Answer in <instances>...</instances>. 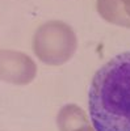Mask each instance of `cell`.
<instances>
[{"label":"cell","instance_id":"cell-1","mask_svg":"<svg viewBox=\"0 0 130 131\" xmlns=\"http://www.w3.org/2000/svg\"><path fill=\"white\" fill-rule=\"evenodd\" d=\"M88 114L97 131H130V51L117 54L95 72Z\"/></svg>","mask_w":130,"mask_h":131},{"label":"cell","instance_id":"cell-2","mask_svg":"<svg viewBox=\"0 0 130 131\" xmlns=\"http://www.w3.org/2000/svg\"><path fill=\"white\" fill-rule=\"evenodd\" d=\"M79 47V38L71 25L64 21L51 20L41 24L32 38V50L36 58L50 67L70 62Z\"/></svg>","mask_w":130,"mask_h":131},{"label":"cell","instance_id":"cell-3","mask_svg":"<svg viewBox=\"0 0 130 131\" xmlns=\"http://www.w3.org/2000/svg\"><path fill=\"white\" fill-rule=\"evenodd\" d=\"M38 73L36 60L26 52L0 49V81L24 86L30 84Z\"/></svg>","mask_w":130,"mask_h":131},{"label":"cell","instance_id":"cell-4","mask_svg":"<svg viewBox=\"0 0 130 131\" xmlns=\"http://www.w3.org/2000/svg\"><path fill=\"white\" fill-rule=\"evenodd\" d=\"M58 131H74L92 123L89 114L76 104H66L59 109L55 118Z\"/></svg>","mask_w":130,"mask_h":131},{"label":"cell","instance_id":"cell-5","mask_svg":"<svg viewBox=\"0 0 130 131\" xmlns=\"http://www.w3.org/2000/svg\"><path fill=\"white\" fill-rule=\"evenodd\" d=\"M96 10L105 23L130 30V16L126 15L120 0H96Z\"/></svg>","mask_w":130,"mask_h":131},{"label":"cell","instance_id":"cell-6","mask_svg":"<svg viewBox=\"0 0 130 131\" xmlns=\"http://www.w3.org/2000/svg\"><path fill=\"white\" fill-rule=\"evenodd\" d=\"M120 3H121L124 10L126 12V15L130 16V0H120Z\"/></svg>","mask_w":130,"mask_h":131},{"label":"cell","instance_id":"cell-7","mask_svg":"<svg viewBox=\"0 0 130 131\" xmlns=\"http://www.w3.org/2000/svg\"><path fill=\"white\" fill-rule=\"evenodd\" d=\"M74 131H97V130H96V127H95L92 123H89V125L82 126V127H79V128H76V130H74Z\"/></svg>","mask_w":130,"mask_h":131}]
</instances>
